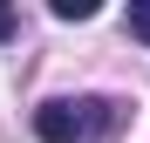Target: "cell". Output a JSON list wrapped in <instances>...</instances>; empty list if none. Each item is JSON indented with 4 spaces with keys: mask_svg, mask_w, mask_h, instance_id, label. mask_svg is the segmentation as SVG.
<instances>
[{
    "mask_svg": "<svg viewBox=\"0 0 150 143\" xmlns=\"http://www.w3.org/2000/svg\"><path fill=\"white\" fill-rule=\"evenodd\" d=\"M123 123V102L109 95H55V102L34 109V136L41 143H96Z\"/></svg>",
    "mask_w": 150,
    "mask_h": 143,
    "instance_id": "obj_1",
    "label": "cell"
},
{
    "mask_svg": "<svg viewBox=\"0 0 150 143\" xmlns=\"http://www.w3.org/2000/svg\"><path fill=\"white\" fill-rule=\"evenodd\" d=\"M96 0H55V20H89Z\"/></svg>",
    "mask_w": 150,
    "mask_h": 143,
    "instance_id": "obj_2",
    "label": "cell"
},
{
    "mask_svg": "<svg viewBox=\"0 0 150 143\" xmlns=\"http://www.w3.org/2000/svg\"><path fill=\"white\" fill-rule=\"evenodd\" d=\"M130 34L150 41V0H130Z\"/></svg>",
    "mask_w": 150,
    "mask_h": 143,
    "instance_id": "obj_3",
    "label": "cell"
},
{
    "mask_svg": "<svg viewBox=\"0 0 150 143\" xmlns=\"http://www.w3.org/2000/svg\"><path fill=\"white\" fill-rule=\"evenodd\" d=\"M7 34H14V7L0 0V41H7Z\"/></svg>",
    "mask_w": 150,
    "mask_h": 143,
    "instance_id": "obj_4",
    "label": "cell"
}]
</instances>
